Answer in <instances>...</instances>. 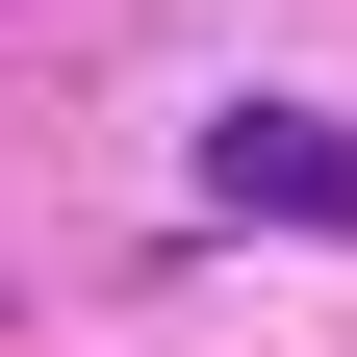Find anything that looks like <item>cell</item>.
I'll return each instance as SVG.
<instances>
[{"instance_id": "6da1fadb", "label": "cell", "mask_w": 357, "mask_h": 357, "mask_svg": "<svg viewBox=\"0 0 357 357\" xmlns=\"http://www.w3.org/2000/svg\"><path fill=\"white\" fill-rule=\"evenodd\" d=\"M204 204H230V230H332V255H357V128H332V102H204Z\"/></svg>"}]
</instances>
